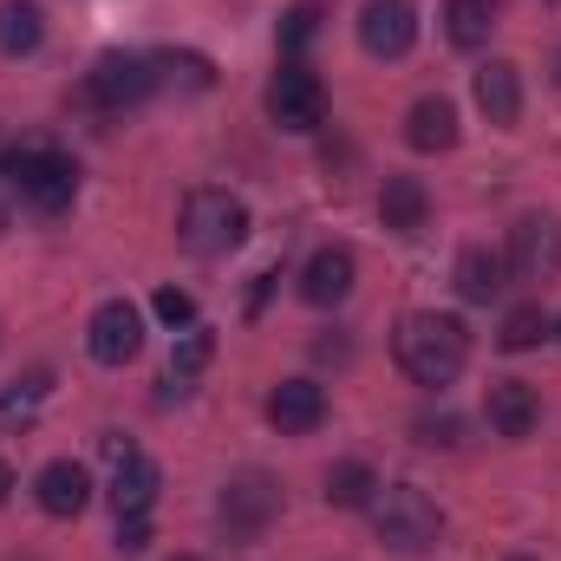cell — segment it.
I'll return each instance as SVG.
<instances>
[{
  "label": "cell",
  "mask_w": 561,
  "mask_h": 561,
  "mask_svg": "<svg viewBox=\"0 0 561 561\" xmlns=\"http://www.w3.org/2000/svg\"><path fill=\"white\" fill-rule=\"evenodd\" d=\"M392 353L405 366L412 386H450L463 366H470V327L457 313H405L399 333H392Z\"/></svg>",
  "instance_id": "obj_1"
},
{
  "label": "cell",
  "mask_w": 561,
  "mask_h": 561,
  "mask_svg": "<svg viewBox=\"0 0 561 561\" xmlns=\"http://www.w3.org/2000/svg\"><path fill=\"white\" fill-rule=\"evenodd\" d=\"M366 510H373V529L392 556H431L437 536H444V516L419 483H379Z\"/></svg>",
  "instance_id": "obj_2"
},
{
  "label": "cell",
  "mask_w": 561,
  "mask_h": 561,
  "mask_svg": "<svg viewBox=\"0 0 561 561\" xmlns=\"http://www.w3.org/2000/svg\"><path fill=\"white\" fill-rule=\"evenodd\" d=\"M176 236H183V249L203 255V262L236 255V249L249 242V209H242V196H229V190H190Z\"/></svg>",
  "instance_id": "obj_3"
},
{
  "label": "cell",
  "mask_w": 561,
  "mask_h": 561,
  "mask_svg": "<svg viewBox=\"0 0 561 561\" xmlns=\"http://www.w3.org/2000/svg\"><path fill=\"white\" fill-rule=\"evenodd\" d=\"M7 183H13V196L33 203L39 216H59V209H72V196H79V163H72L66 150H13V157H7Z\"/></svg>",
  "instance_id": "obj_4"
},
{
  "label": "cell",
  "mask_w": 561,
  "mask_h": 561,
  "mask_svg": "<svg viewBox=\"0 0 561 561\" xmlns=\"http://www.w3.org/2000/svg\"><path fill=\"white\" fill-rule=\"evenodd\" d=\"M216 516H222L229 542H262V536H268V523L280 516V483H275V477H262V470L229 477V483H222V496H216Z\"/></svg>",
  "instance_id": "obj_5"
},
{
  "label": "cell",
  "mask_w": 561,
  "mask_h": 561,
  "mask_svg": "<svg viewBox=\"0 0 561 561\" xmlns=\"http://www.w3.org/2000/svg\"><path fill=\"white\" fill-rule=\"evenodd\" d=\"M268 118H275L280 131H294V138L327 125V85H320V72H313V66L287 59L275 79H268Z\"/></svg>",
  "instance_id": "obj_6"
},
{
  "label": "cell",
  "mask_w": 561,
  "mask_h": 561,
  "mask_svg": "<svg viewBox=\"0 0 561 561\" xmlns=\"http://www.w3.org/2000/svg\"><path fill=\"white\" fill-rule=\"evenodd\" d=\"M150 85H157V59H138V53H105V59L85 72V92H92V105H105V112H125V105L150 99Z\"/></svg>",
  "instance_id": "obj_7"
},
{
  "label": "cell",
  "mask_w": 561,
  "mask_h": 561,
  "mask_svg": "<svg viewBox=\"0 0 561 561\" xmlns=\"http://www.w3.org/2000/svg\"><path fill=\"white\" fill-rule=\"evenodd\" d=\"M85 353H92L99 366H131L144 353V313L131 300H105V307L92 313V327H85Z\"/></svg>",
  "instance_id": "obj_8"
},
{
  "label": "cell",
  "mask_w": 561,
  "mask_h": 561,
  "mask_svg": "<svg viewBox=\"0 0 561 561\" xmlns=\"http://www.w3.org/2000/svg\"><path fill=\"white\" fill-rule=\"evenodd\" d=\"M510 275L516 280H556L561 275V222L556 216H523L510 229Z\"/></svg>",
  "instance_id": "obj_9"
},
{
  "label": "cell",
  "mask_w": 561,
  "mask_h": 561,
  "mask_svg": "<svg viewBox=\"0 0 561 561\" xmlns=\"http://www.w3.org/2000/svg\"><path fill=\"white\" fill-rule=\"evenodd\" d=\"M412 39H419V7H412V0H366V13H359V46H366L373 59H405Z\"/></svg>",
  "instance_id": "obj_10"
},
{
  "label": "cell",
  "mask_w": 561,
  "mask_h": 561,
  "mask_svg": "<svg viewBox=\"0 0 561 561\" xmlns=\"http://www.w3.org/2000/svg\"><path fill=\"white\" fill-rule=\"evenodd\" d=\"M320 419H327V386H313V379H280L275 392H268V424H275L280 437H300V431H313Z\"/></svg>",
  "instance_id": "obj_11"
},
{
  "label": "cell",
  "mask_w": 561,
  "mask_h": 561,
  "mask_svg": "<svg viewBox=\"0 0 561 561\" xmlns=\"http://www.w3.org/2000/svg\"><path fill=\"white\" fill-rule=\"evenodd\" d=\"M33 496H39V510H46V516L72 523V516L92 503V477H85L72 457H59V463H46V470L33 477Z\"/></svg>",
  "instance_id": "obj_12"
},
{
  "label": "cell",
  "mask_w": 561,
  "mask_h": 561,
  "mask_svg": "<svg viewBox=\"0 0 561 561\" xmlns=\"http://www.w3.org/2000/svg\"><path fill=\"white\" fill-rule=\"evenodd\" d=\"M483 419H490L496 437H529V431L542 424V399H536L523 379H496L490 399H483Z\"/></svg>",
  "instance_id": "obj_13"
},
{
  "label": "cell",
  "mask_w": 561,
  "mask_h": 561,
  "mask_svg": "<svg viewBox=\"0 0 561 561\" xmlns=\"http://www.w3.org/2000/svg\"><path fill=\"white\" fill-rule=\"evenodd\" d=\"M353 275H359V262H353V249H340V242H327L313 262H307V275H300V294L313 300V307H340L346 294H353Z\"/></svg>",
  "instance_id": "obj_14"
},
{
  "label": "cell",
  "mask_w": 561,
  "mask_h": 561,
  "mask_svg": "<svg viewBox=\"0 0 561 561\" xmlns=\"http://www.w3.org/2000/svg\"><path fill=\"white\" fill-rule=\"evenodd\" d=\"M477 105H483L490 125H516V118H523V72H516L510 59H490V66L477 72Z\"/></svg>",
  "instance_id": "obj_15"
},
{
  "label": "cell",
  "mask_w": 561,
  "mask_h": 561,
  "mask_svg": "<svg viewBox=\"0 0 561 561\" xmlns=\"http://www.w3.org/2000/svg\"><path fill=\"white\" fill-rule=\"evenodd\" d=\"M157 490H163V470H157L150 457H131V463L112 470V510H118V516H150Z\"/></svg>",
  "instance_id": "obj_16"
},
{
  "label": "cell",
  "mask_w": 561,
  "mask_h": 561,
  "mask_svg": "<svg viewBox=\"0 0 561 561\" xmlns=\"http://www.w3.org/2000/svg\"><path fill=\"white\" fill-rule=\"evenodd\" d=\"M424 216H431V196H424L419 176H386V190H379V222L399 229V236H412V229H424Z\"/></svg>",
  "instance_id": "obj_17"
},
{
  "label": "cell",
  "mask_w": 561,
  "mask_h": 561,
  "mask_svg": "<svg viewBox=\"0 0 561 561\" xmlns=\"http://www.w3.org/2000/svg\"><path fill=\"white\" fill-rule=\"evenodd\" d=\"M405 144L424 150V157H431V150H450V144H457V105H450V99H419L412 118H405Z\"/></svg>",
  "instance_id": "obj_18"
},
{
  "label": "cell",
  "mask_w": 561,
  "mask_h": 561,
  "mask_svg": "<svg viewBox=\"0 0 561 561\" xmlns=\"http://www.w3.org/2000/svg\"><path fill=\"white\" fill-rule=\"evenodd\" d=\"M510 287V262L503 255H490V249H463L457 255V294L463 300H496Z\"/></svg>",
  "instance_id": "obj_19"
},
{
  "label": "cell",
  "mask_w": 561,
  "mask_h": 561,
  "mask_svg": "<svg viewBox=\"0 0 561 561\" xmlns=\"http://www.w3.org/2000/svg\"><path fill=\"white\" fill-rule=\"evenodd\" d=\"M444 33H450V46H463V53L490 46V33H496V0H450V7H444Z\"/></svg>",
  "instance_id": "obj_20"
},
{
  "label": "cell",
  "mask_w": 561,
  "mask_h": 561,
  "mask_svg": "<svg viewBox=\"0 0 561 561\" xmlns=\"http://www.w3.org/2000/svg\"><path fill=\"white\" fill-rule=\"evenodd\" d=\"M39 39H46L39 7H33V0H0V53H7V59H20V53H33Z\"/></svg>",
  "instance_id": "obj_21"
},
{
  "label": "cell",
  "mask_w": 561,
  "mask_h": 561,
  "mask_svg": "<svg viewBox=\"0 0 561 561\" xmlns=\"http://www.w3.org/2000/svg\"><path fill=\"white\" fill-rule=\"evenodd\" d=\"M373 490H379V477H373L359 457H346V463H333V470H327V503H333V510H366V503H373Z\"/></svg>",
  "instance_id": "obj_22"
},
{
  "label": "cell",
  "mask_w": 561,
  "mask_h": 561,
  "mask_svg": "<svg viewBox=\"0 0 561 561\" xmlns=\"http://www.w3.org/2000/svg\"><path fill=\"white\" fill-rule=\"evenodd\" d=\"M209 353H216V340H209L203 327H183V340H176V353H170V379H176V386L196 379V373L209 366Z\"/></svg>",
  "instance_id": "obj_23"
},
{
  "label": "cell",
  "mask_w": 561,
  "mask_h": 561,
  "mask_svg": "<svg viewBox=\"0 0 561 561\" xmlns=\"http://www.w3.org/2000/svg\"><path fill=\"white\" fill-rule=\"evenodd\" d=\"M542 333H549V320H542V307L529 300V307H516V313L503 320V333H496V340H503L510 353H529V346H536Z\"/></svg>",
  "instance_id": "obj_24"
},
{
  "label": "cell",
  "mask_w": 561,
  "mask_h": 561,
  "mask_svg": "<svg viewBox=\"0 0 561 561\" xmlns=\"http://www.w3.org/2000/svg\"><path fill=\"white\" fill-rule=\"evenodd\" d=\"M39 392H46L39 379H33V386H13V392L0 399V431H26L33 412H39Z\"/></svg>",
  "instance_id": "obj_25"
},
{
  "label": "cell",
  "mask_w": 561,
  "mask_h": 561,
  "mask_svg": "<svg viewBox=\"0 0 561 561\" xmlns=\"http://www.w3.org/2000/svg\"><path fill=\"white\" fill-rule=\"evenodd\" d=\"M320 20H327V13H320V0H300V7L280 20V46H287V53H294V46H307V39L320 33Z\"/></svg>",
  "instance_id": "obj_26"
},
{
  "label": "cell",
  "mask_w": 561,
  "mask_h": 561,
  "mask_svg": "<svg viewBox=\"0 0 561 561\" xmlns=\"http://www.w3.org/2000/svg\"><path fill=\"white\" fill-rule=\"evenodd\" d=\"M150 307H157V320H163V327H196V300H190L183 287H157V300H150Z\"/></svg>",
  "instance_id": "obj_27"
},
{
  "label": "cell",
  "mask_w": 561,
  "mask_h": 561,
  "mask_svg": "<svg viewBox=\"0 0 561 561\" xmlns=\"http://www.w3.org/2000/svg\"><path fill=\"white\" fill-rule=\"evenodd\" d=\"M118 549H125V556L150 549V523H144V516H118Z\"/></svg>",
  "instance_id": "obj_28"
},
{
  "label": "cell",
  "mask_w": 561,
  "mask_h": 561,
  "mask_svg": "<svg viewBox=\"0 0 561 561\" xmlns=\"http://www.w3.org/2000/svg\"><path fill=\"white\" fill-rule=\"evenodd\" d=\"M457 431H463L457 419H419V437H424V444H457Z\"/></svg>",
  "instance_id": "obj_29"
},
{
  "label": "cell",
  "mask_w": 561,
  "mask_h": 561,
  "mask_svg": "<svg viewBox=\"0 0 561 561\" xmlns=\"http://www.w3.org/2000/svg\"><path fill=\"white\" fill-rule=\"evenodd\" d=\"M99 450H105V457H112V470H118V463H131V457H138V450H131V437H125V431H105V437H99Z\"/></svg>",
  "instance_id": "obj_30"
},
{
  "label": "cell",
  "mask_w": 561,
  "mask_h": 561,
  "mask_svg": "<svg viewBox=\"0 0 561 561\" xmlns=\"http://www.w3.org/2000/svg\"><path fill=\"white\" fill-rule=\"evenodd\" d=\"M7 490H13V470H7V457H0V503H7Z\"/></svg>",
  "instance_id": "obj_31"
},
{
  "label": "cell",
  "mask_w": 561,
  "mask_h": 561,
  "mask_svg": "<svg viewBox=\"0 0 561 561\" xmlns=\"http://www.w3.org/2000/svg\"><path fill=\"white\" fill-rule=\"evenodd\" d=\"M510 561H536V556H510Z\"/></svg>",
  "instance_id": "obj_32"
},
{
  "label": "cell",
  "mask_w": 561,
  "mask_h": 561,
  "mask_svg": "<svg viewBox=\"0 0 561 561\" xmlns=\"http://www.w3.org/2000/svg\"><path fill=\"white\" fill-rule=\"evenodd\" d=\"M176 561H190V556H176Z\"/></svg>",
  "instance_id": "obj_33"
}]
</instances>
